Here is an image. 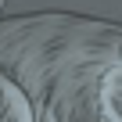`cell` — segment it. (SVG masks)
<instances>
[{
	"label": "cell",
	"instance_id": "obj_1",
	"mask_svg": "<svg viewBox=\"0 0 122 122\" xmlns=\"http://www.w3.org/2000/svg\"><path fill=\"white\" fill-rule=\"evenodd\" d=\"M0 11H4V4H0Z\"/></svg>",
	"mask_w": 122,
	"mask_h": 122
}]
</instances>
